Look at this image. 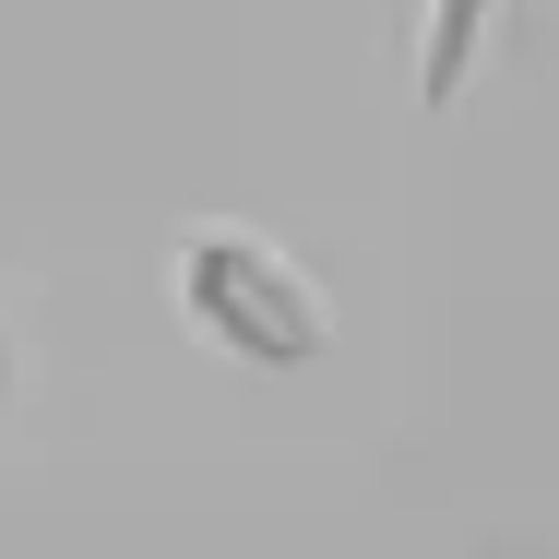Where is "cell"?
I'll return each mask as SVG.
<instances>
[{"label": "cell", "mask_w": 559, "mask_h": 559, "mask_svg": "<svg viewBox=\"0 0 559 559\" xmlns=\"http://www.w3.org/2000/svg\"><path fill=\"white\" fill-rule=\"evenodd\" d=\"M167 286H179L191 334H215L226 357H250V369H310V357L334 345V298H322V274L286 262L262 226H191L179 262H167Z\"/></svg>", "instance_id": "obj_1"}, {"label": "cell", "mask_w": 559, "mask_h": 559, "mask_svg": "<svg viewBox=\"0 0 559 559\" xmlns=\"http://www.w3.org/2000/svg\"><path fill=\"white\" fill-rule=\"evenodd\" d=\"M488 24H500V0H417V108H452L476 84Z\"/></svg>", "instance_id": "obj_2"}, {"label": "cell", "mask_w": 559, "mask_h": 559, "mask_svg": "<svg viewBox=\"0 0 559 559\" xmlns=\"http://www.w3.org/2000/svg\"><path fill=\"white\" fill-rule=\"evenodd\" d=\"M0 393H12V334H0Z\"/></svg>", "instance_id": "obj_3"}]
</instances>
